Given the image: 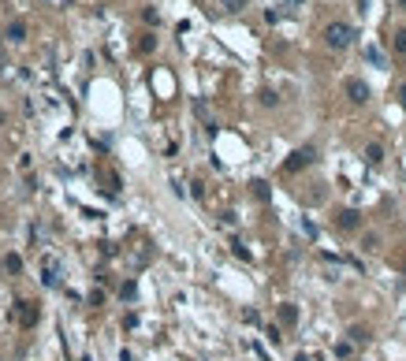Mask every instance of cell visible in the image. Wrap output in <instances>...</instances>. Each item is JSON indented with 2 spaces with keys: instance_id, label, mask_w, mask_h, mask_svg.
Wrapping results in <instances>:
<instances>
[{
  "instance_id": "obj_1",
  "label": "cell",
  "mask_w": 406,
  "mask_h": 361,
  "mask_svg": "<svg viewBox=\"0 0 406 361\" xmlns=\"http://www.w3.org/2000/svg\"><path fill=\"white\" fill-rule=\"evenodd\" d=\"M324 41L332 45V49H347V45L354 41V30L347 23H332V26L324 30Z\"/></svg>"
},
{
  "instance_id": "obj_2",
  "label": "cell",
  "mask_w": 406,
  "mask_h": 361,
  "mask_svg": "<svg viewBox=\"0 0 406 361\" xmlns=\"http://www.w3.org/2000/svg\"><path fill=\"white\" fill-rule=\"evenodd\" d=\"M347 97H350L354 104H365V101H369V86L362 82V78H347Z\"/></svg>"
},
{
  "instance_id": "obj_3",
  "label": "cell",
  "mask_w": 406,
  "mask_h": 361,
  "mask_svg": "<svg viewBox=\"0 0 406 361\" xmlns=\"http://www.w3.org/2000/svg\"><path fill=\"white\" fill-rule=\"evenodd\" d=\"M313 156H317V153L309 149V146H306V149H298V153H291V160H287V171H298V168H306V164H313Z\"/></svg>"
},
{
  "instance_id": "obj_4",
  "label": "cell",
  "mask_w": 406,
  "mask_h": 361,
  "mask_svg": "<svg viewBox=\"0 0 406 361\" xmlns=\"http://www.w3.org/2000/svg\"><path fill=\"white\" fill-rule=\"evenodd\" d=\"M358 224H362V216H358L354 209H343V212H339V227H347V231H354Z\"/></svg>"
},
{
  "instance_id": "obj_5",
  "label": "cell",
  "mask_w": 406,
  "mask_h": 361,
  "mask_svg": "<svg viewBox=\"0 0 406 361\" xmlns=\"http://www.w3.org/2000/svg\"><path fill=\"white\" fill-rule=\"evenodd\" d=\"M279 320H284V324H294V320H298V309H294V305H279Z\"/></svg>"
},
{
  "instance_id": "obj_6",
  "label": "cell",
  "mask_w": 406,
  "mask_h": 361,
  "mask_svg": "<svg viewBox=\"0 0 406 361\" xmlns=\"http://www.w3.org/2000/svg\"><path fill=\"white\" fill-rule=\"evenodd\" d=\"M365 160H369V164H380V160H384V149H380L377 142H373V146L365 149Z\"/></svg>"
},
{
  "instance_id": "obj_7",
  "label": "cell",
  "mask_w": 406,
  "mask_h": 361,
  "mask_svg": "<svg viewBox=\"0 0 406 361\" xmlns=\"http://www.w3.org/2000/svg\"><path fill=\"white\" fill-rule=\"evenodd\" d=\"M23 38H26V26L23 23H11L8 26V41H23Z\"/></svg>"
},
{
  "instance_id": "obj_8",
  "label": "cell",
  "mask_w": 406,
  "mask_h": 361,
  "mask_svg": "<svg viewBox=\"0 0 406 361\" xmlns=\"http://www.w3.org/2000/svg\"><path fill=\"white\" fill-rule=\"evenodd\" d=\"M220 8H224V11H242L246 0H220Z\"/></svg>"
},
{
  "instance_id": "obj_9",
  "label": "cell",
  "mask_w": 406,
  "mask_h": 361,
  "mask_svg": "<svg viewBox=\"0 0 406 361\" xmlns=\"http://www.w3.org/2000/svg\"><path fill=\"white\" fill-rule=\"evenodd\" d=\"M4 264H8V272H19V268H23V261L15 257V254H8V261H4Z\"/></svg>"
},
{
  "instance_id": "obj_10",
  "label": "cell",
  "mask_w": 406,
  "mask_h": 361,
  "mask_svg": "<svg viewBox=\"0 0 406 361\" xmlns=\"http://www.w3.org/2000/svg\"><path fill=\"white\" fill-rule=\"evenodd\" d=\"M365 60H373V64H377V67H384V56H380L377 49H365Z\"/></svg>"
},
{
  "instance_id": "obj_11",
  "label": "cell",
  "mask_w": 406,
  "mask_h": 361,
  "mask_svg": "<svg viewBox=\"0 0 406 361\" xmlns=\"http://www.w3.org/2000/svg\"><path fill=\"white\" fill-rule=\"evenodd\" d=\"M395 49L406 56V30H399V34H395Z\"/></svg>"
},
{
  "instance_id": "obj_12",
  "label": "cell",
  "mask_w": 406,
  "mask_h": 361,
  "mask_svg": "<svg viewBox=\"0 0 406 361\" xmlns=\"http://www.w3.org/2000/svg\"><path fill=\"white\" fill-rule=\"evenodd\" d=\"M254 194L264 201V197H269V186H264V183H254Z\"/></svg>"
},
{
  "instance_id": "obj_13",
  "label": "cell",
  "mask_w": 406,
  "mask_h": 361,
  "mask_svg": "<svg viewBox=\"0 0 406 361\" xmlns=\"http://www.w3.org/2000/svg\"><path fill=\"white\" fill-rule=\"evenodd\" d=\"M287 8H302V0H287Z\"/></svg>"
},
{
  "instance_id": "obj_14",
  "label": "cell",
  "mask_w": 406,
  "mask_h": 361,
  "mask_svg": "<svg viewBox=\"0 0 406 361\" xmlns=\"http://www.w3.org/2000/svg\"><path fill=\"white\" fill-rule=\"evenodd\" d=\"M399 101H402V108H406V89H399Z\"/></svg>"
}]
</instances>
